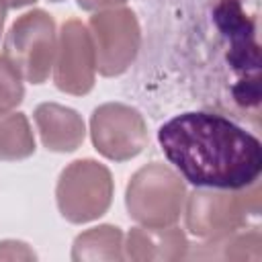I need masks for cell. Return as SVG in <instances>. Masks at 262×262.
Returning <instances> with one entry per match:
<instances>
[{
    "instance_id": "6da1fadb",
    "label": "cell",
    "mask_w": 262,
    "mask_h": 262,
    "mask_svg": "<svg viewBox=\"0 0 262 262\" xmlns=\"http://www.w3.org/2000/svg\"><path fill=\"white\" fill-rule=\"evenodd\" d=\"M196 18L188 23L192 43L184 49L196 53L192 84L194 100L258 119L260 106V45L256 14L244 0H205Z\"/></svg>"
},
{
    "instance_id": "7a4b0ae2",
    "label": "cell",
    "mask_w": 262,
    "mask_h": 262,
    "mask_svg": "<svg viewBox=\"0 0 262 262\" xmlns=\"http://www.w3.org/2000/svg\"><path fill=\"white\" fill-rule=\"evenodd\" d=\"M166 160L196 188L244 190L262 172L260 139L215 111H184L158 129Z\"/></svg>"
},
{
    "instance_id": "3957f363",
    "label": "cell",
    "mask_w": 262,
    "mask_h": 262,
    "mask_svg": "<svg viewBox=\"0 0 262 262\" xmlns=\"http://www.w3.org/2000/svg\"><path fill=\"white\" fill-rule=\"evenodd\" d=\"M184 184L178 176L160 166L141 168L127 186L129 215L147 227H168L180 217Z\"/></svg>"
},
{
    "instance_id": "277c9868",
    "label": "cell",
    "mask_w": 262,
    "mask_h": 262,
    "mask_svg": "<svg viewBox=\"0 0 262 262\" xmlns=\"http://www.w3.org/2000/svg\"><path fill=\"white\" fill-rule=\"evenodd\" d=\"M6 59L33 84L49 78L55 55V23L43 10L23 14L10 27L4 41Z\"/></svg>"
},
{
    "instance_id": "5b68a950",
    "label": "cell",
    "mask_w": 262,
    "mask_h": 262,
    "mask_svg": "<svg viewBox=\"0 0 262 262\" xmlns=\"http://www.w3.org/2000/svg\"><path fill=\"white\" fill-rule=\"evenodd\" d=\"M111 196V174L94 160H78L59 176L57 207L72 223H86L100 217L108 209Z\"/></svg>"
},
{
    "instance_id": "8992f818",
    "label": "cell",
    "mask_w": 262,
    "mask_h": 262,
    "mask_svg": "<svg viewBox=\"0 0 262 262\" xmlns=\"http://www.w3.org/2000/svg\"><path fill=\"white\" fill-rule=\"evenodd\" d=\"M229 192L231 190L219 192L217 188H211L194 190L190 194L186 207V227L190 233L201 237H221L244 225L250 213L258 215V190L250 199L235 190V194Z\"/></svg>"
},
{
    "instance_id": "52a82bcc",
    "label": "cell",
    "mask_w": 262,
    "mask_h": 262,
    "mask_svg": "<svg viewBox=\"0 0 262 262\" xmlns=\"http://www.w3.org/2000/svg\"><path fill=\"white\" fill-rule=\"evenodd\" d=\"M96 70L102 76H117L125 72L139 51V25L129 8L104 10L90 18Z\"/></svg>"
},
{
    "instance_id": "ba28073f",
    "label": "cell",
    "mask_w": 262,
    "mask_h": 262,
    "mask_svg": "<svg viewBox=\"0 0 262 262\" xmlns=\"http://www.w3.org/2000/svg\"><path fill=\"white\" fill-rule=\"evenodd\" d=\"M92 141L96 149L117 162L137 156L147 141L143 117L121 102L102 104L92 113Z\"/></svg>"
},
{
    "instance_id": "9c48e42d",
    "label": "cell",
    "mask_w": 262,
    "mask_h": 262,
    "mask_svg": "<svg viewBox=\"0 0 262 262\" xmlns=\"http://www.w3.org/2000/svg\"><path fill=\"white\" fill-rule=\"evenodd\" d=\"M94 70L96 53L92 35L80 20L70 18L61 27L59 55L53 72L55 86L68 94H86L94 86Z\"/></svg>"
},
{
    "instance_id": "30bf717a",
    "label": "cell",
    "mask_w": 262,
    "mask_h": 262,
    "mask_svg": "<svg viewBox=\"0 0 262 262\" xmlns=\"http://www.w3.org/2000/svg\"><path fill=\"white\" fill-rule=\"evenodd\" d=\"M41 141L51 151H74L84 141V121L76 111L45 102L35 111Z\"/></svg>"
},
{
    "instance_id": "8fae6325",
    "label": "cell",
    "mask_w": 262,
    "mask_h": 262,
    "mask_svg": "<svg viewBox=\"0 0 262 262\" xmlns=\"http://www.w3.org/2000/svg\"><path fill=\"white\" fill-rule=\"evenodd\" d=\"M184 233L176 227H135L127 235V256L145 258H182L186 250Z\"/></svg>"
},
{
    "instance_id": "7c38bea8",
    "label": "cell",
    "mask_w": 262,
    "mask_h": 262,
    "mask_svg": "<svg viewBox=\"0 0 262 262\" xmlns=\"http://www.w3.org/2000/svg\"><path fill=\"white\" fill-rule=\"evenodd\" d=\"M123 233L119 227L113 225H100L92 227L90 231L82 233L74 242V260H100V258H123Z\"/></svg>"
},
{
    "instance_id": "4fadbf2b",
    "label": "cell",
    "mask_w": 262,
    "mask_h": 262,
    "mask_svg": "<svg viewBox=\"0 0 262 262\" xmlns=\"http://www.w3.org/2000/svg\"><path fill=\"white\" fill-rule=\"evenodd\" d=\"M35 151L29 121L20 113H0V160H23Z\"/></svg>"
},
{
    "instance_id": "5bb4252c",
    "label": "cell",
    "mask_w": 262,
    "mask_h": 262,
    "mask_svg": "<svg viewBox=\"0 0 262 262\" xmlns=\"http://www.w3.org/2000/svg\"><path fill=\"white\" fill-rule=\"evenodd\" d=\"M23 82L18 70L6 59L0 57V113H8L23 100Z\"/></svg>"
},
{
    "instance_id": "9a60e30c",
    "label": "cell",
    "mask_w": 262,
    "mask_h": 262,
    "mask_svg": "<svg viewBox=\"0 0 262 262\" xmlns=\"http://www.w3.org/2000/svg\"><path fill=\"white\" fill-rule=\"evenodd\" d=\"M127 0H78V6L84 10H96V8H104V6H115V4H123Z\"/></svg>"
},
{
    "instance_id": "2e32d148",
    "label": "cell",
    "mask_w": 262,
    "mask_h": 262,
    "mask_svg": "<svg viewBox=\"0 0 262 262\" xmlns=\"http://www.w3.org/2000/svg\"><path fill=\"white\" fill-rule=\"evenodd\" d=\"M4 2H6V6H10V8H20V6L33 4V2H37V0H4Z\"/></svg>"
},
{
    "instance_id": "e0dca14e",
    "label": "cell",
    "mask_w": 262,
    "mask_h": 262,
    "mask_svg": "<svg viewBox=\"0 0 262 262\" xmlns=\"http://www.w3.org/2000/svg\"><path fill=\"white\" fill-rule=\"evenodd\" d=\"M4 16H6V2L0 0V33H2V25H4Z\"/></svg>"
},
{
    "instance_id": "ac0fdd59",
    "label": "cell",
    "mask_w": 262,
    "mask_h": 262,
    "mask_svg": "<svg viewBox=\"0 0 262 262\" xmlns=\"http://www.w3.org/2000/svg\"><path fill=\"white\" fill-rule=\"evenodd\" d=\"M51 2H61V0H51Z\"/></svg>"
}]
</instances>
